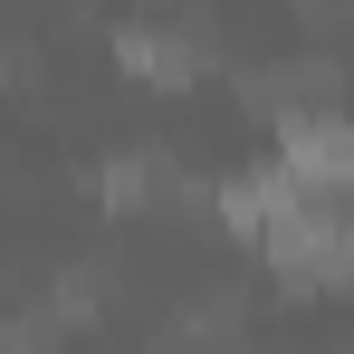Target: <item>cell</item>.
I'll list each match as a JSON object with an SVG mask.
<instances>
[{
    "mask_svg": "<svg viewBox=\"0 0 354 354\" xmlns=\"http://www.w3.org/2000/svg\"><path fill=\"white\" fill-rule=\"evenodd\" d=\"M259 249H268L278 278H306V288H335V278H345V221H335V201H316V192H297L288 211L259 230Z\"/></svg>",
    "mask_w": 354,
    "mask_h": 354,
    "instance_id": "cell-1",
    "label": "cell"
},
{
    "mask_svg": "<svg viewBox=\"0 0 354 354\" xmlns=\"http://www.w3.org/2000/svg\"><path fill=\"white\" fill-rule=\"evenodd\" d=\"M278 173H288L297 192H316V201H335L354 182V134L335 115H288L278 124Z\"/></svg>",
    "mask_w": 354,
    "mask_h": 354,
    "instance_id": "cell-2",
    "label": "cell"
},
{
    "mask_svg": "<svg viewBox=\"0 0 354 354\" xmlns=\"http://www.w3.org/2000/svg\"><path fill=\"white\" fill-rule=\"evenodd\" d=\"M115 58L134 77H153V86H192L201 77V39H182V29H115Z\"/></svg>",
    "mask_w": 354,
    "mask_h": 354,
    "instance_id": "cell-3",
    "label": "cell"
},
{
    "mask_svg": "<svg viewBox=\"0 0 354 354\" xmlns=\"http://www.w3.org/2000/svg\"><path fill=\"white\" fill-rule=\"evenodd\" d=\"M96 192H106V201H115V211H144V201H153V192H173V173H163V163H153V153H115V163H106V173H96Z\"/></svg>",
    "mask_w": 354,
    "mask_h": 354,
    "instance_id": "cell-4",
    "label": "cell"
}]
</instances>
